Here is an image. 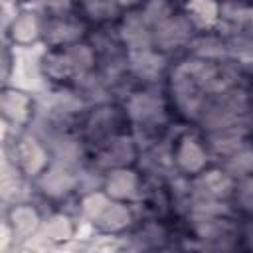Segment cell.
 Returning <instances> with one entry per match:
<instances>
[{
	"label": "cell",
	"mask_w": 253,
	"mask_h": 253,
	"mask_svg": "<svg viewBox=\"0 0 253 253\" xmlns=\"http://www.w3.org/2000/svg\"><path fill=\"white\" fill-rule=\"evenodd\" d=\"M75 186V176L67 172V168H63L61 164L59 166H53L49 168L47 172L42 174L40 178V188L51 196V198H61L65 196L67 192H71Z\"/></svg>",
	"instance_id": "cell-1"
},
{
	"label": "cell",
	"mask_w": 253,
	"mask_h": 253,
	"mask_svg": "<svg viewBox=\"0 0 253 253\" xmlns=\"http://www.w3.org/2000/svg\"><path fill=\"white\" fill-rule=\"evenodd\" d=\"M188 36H190V26L184 18H168L156 26L154 42L162 47H174L186 42Z\"/></svg>",
	"instance_id": "cell-2"
},
{
	"label": "cell",
	"mask_w": 253,
	"mask_h": 253,
	"mask_svg": "<svg viewBox=\"0 0 253 253\" xmlns=\"http://www.w3.org/2000/svg\"><path fill=\"white\" fill-rule=\"evenodd\" d=\"M196 190H198L200 198L219 200L231 192V178L223 172H206L198 178Z\"/></svg>",
	"instance_id": "cell-3"
},
{
	"label": "cell",
	"mask_w": 253,
	"mask_h": 253,
	"mask_svg": "<svg viewBox=\"0 0 253 253\" xmlns=\"http://www.w3.org/2000/svg\"><path fill=\"white\" fill-rule=\"evenodd\" d=\"M146 20L142 14H132L123 24V38L125 42L134 49H148L150 45V32L146 30Z\"/></svg>",
	"instance_id": "cell-4"
},
{
	"label": "cell",
	"mask_w": 253,
	"mask_h": 253,
	"mask_svg": "<svg viewBox=\"0 0 253 253\" xmlns=\"http://www.w3.org/2000/svg\"><path fill=\"white\" fill-rule=\"evenodd\" d=\"M136 176L130 172V170H125V168H117L109 174L107 182H105V188H107V194L115 200H125V198H130L136 194Z\"/></svg>",
	"instance_id": "cell-5"
},
{
	"label": "cell",
	"mask_w": 253,
	"mask_h": 253,
	"mask_svg": "<svg viewBox=\"0 0 253 253\" xmlns=\"http://www.w3.org/2000/svg\"><path fill=\"white\" fill-rule=\"evenodd\" d=\"M130 63H132L134 73L138 77H142V79H148V81L156 79L162 73V67H164V59L158 53L150 51V49L134 51L132 57H130Z\"/></svg>",
	"instance_id": "cell-6"
},
{
	"label": "cell",
	"mask_w": 253,
	"mask_h": 253,
	"mask_svg": "<svg viewBox=\"0 0 253 253\" xmlns=\"http://www.w3.org/2000/svg\"><path fill=\"white\" fill-rule=\"evenodd\" d=\"M128 115L138 121V123H146L158 117V113H162V105L156 97L148 95V93H138L128 101Z\"/></svg>",
	"instance_id": "cell-7"
},
{
	"label": "cell",
	"mask_w": 253,
	"mask_h": 253,
	"mask_svg": "<svg viewBox=\"0 0 253 253\" xmlns=\"http://www.w3.org/2000/svg\"><path fill=\"white\" fill-rule=\"evenodd\" d=\"M176 158H178V164H180L186 172H198V170H202L204 164H206V152H204V148L200 146V142L194 140V138L182 140V144L178 146Z\"/></svg>",
	"instance_id": "cell-8"
},
{
	"label": "cell",
	"mask_w": 253,
	"mask_h": 253,
	"mask_svg": "<svg viewBox=\"0 0 253 253\" xmlns=\"http://www.w3.org/2000/svg\"><path fill=\"white\" fill-rule=\"evenodd\" d=\"M10 221H12L14 235H18V237H30L36 231L40 217H38L36 210L30 208V206H16L10 211Z\"/></svg>",
	"instance_id": "cell-9"
},
{
	"label": "cell",
	"mask_w": 253,
	"mask_h": 253,
	"mask_svg": "<svg viewBox=\"0 0 253 253\" xmlns=\"http://www.w3.org/2000/svg\"><path fill=\"white\" fill-rule=\"evenodd\" d=\"M18 160L28 172H40L45 166V150L36 140H22L18 144Z\"/></svg>",
	"instance_id": "cell-10"
},
{
	"label": "cell",
	"mask_w": 253,
	"mask_h": 253,
	"mask_svg": "<svg viewBox=\"0 0 253 253\" xmlns=\"http://www.w3.org/2000/svg\"><path fill=\"white\" fill-rule=\"evenodd\" d=\"M128 221H130V211L123 204H109L97 219V223L105 231H119V229L126 227Z\"/></svg>",
	"instance_id": "cell-11"
},
{
	"label": "cell",
	"mask_w": 253,
	"mask_h": 253,
	"mask_svg": "<svg viewBox=\"0 0 253 253\" xmlns=\"http://www.w3.org/2000/svg\"><path fill=\"white\" fill-rule=\"evenodd\" d=\"M2 109H4V115L14 121V123H22L26 117H28V109H30V101L24 93L20 91H6L4 97H2Z\"/></svg>",
	"instance_id": "cell-12"
},
{
	"label": "cell",
	"mask_w": 253,
	"mask_h": 253,
	"mask_svg": "<svg viewBox=\"0 0 253 253\" xmlns=\"http://www.w3.org/2000/svg\"><path fill=\"white\" fill-rule=\"evenodd\" d=\"M40 28H38V20L34 14L26 12V14H20L18 18H14L12 22V36L18 43H30L32 40H36Z\"/></svg>",
	"instance_id": "cell-13"
},
{
	"label": "cell",
	"mask_w": 253,
	"mask_h": 253,
	"mask_svg": "<svg viewBox=\"0 0 253 253\" xmlns=\"http://www.w3.org/2000/svg\"><path fill=\"white\" fill-rule=\"evenodd\" d=\"M134 156V148H132V142L125 136L121 138H115L107 150V158L111 160L113 166H123L126 162H130Z\"/></svg>",
	"instance_id": "cell-14"
},
{
	"label": "cell",
	"mask_w": 253,
	"mask_h": 253,
	"mask_svg": "<svg viewBox=\"0 0 253 253\" xmlns=\"http://www.w3.org/2000/svg\"><path fill=\"white\" fill-rule=\"evenodd\" d=\"M188 10L192 12V18L202 24H213L217 20V4L213 0H192Z\"/></svg>",
	"instance_id": "cell-15"
},
{
	"label": "cell",
	"mask_w": 253,
	"mask_h": 253,
	"mask_svg": "<svg viewBox=\"0 0 253 253\" xmlns=\"http://www.w3.org/2000/svg\"><path fill=\"white\" fill-rule=\"evenodd\" d=\"M43 233H45L51 241H63V239H69V237H71L73 227H71V223H69L67 217H63V215H53V217H49V221L45 223Z\"/></svg>",
	"instance_id": "cell-16"
},
{
	"label": "cell",
	"mask_w": 253,
	"mask_h": 253,
	"mask_svg": "<svg viewBox=\"0 0 253 253\" xmlns=\"http://www.w3.org/2000/svg\"><path fill=\"white\" fill-rule=\"evenodd\" d=\"M67 59H69L73 71L83 73L93 65V51L87 45H73L67 51Z\"/></svg>",
	"instance_id": "cell-17"
},
{
	"label": "cell",
	"mask_w": 253,
	"mask_h": 253,
	"mask_svg": "<svg viewBox=\"0 0 253 253\" xmlns=\"http://www.w3.org/2000/svg\"><path fill=\"white\" fill-rule=\"evenodd\" d=\"M51 107H53V111L59 113V115H71V113L79 111L81 101H79L77 95H73V93H69V91H59V93L53 95Z\"/></svg>",
	"instance_id": "cell-18"
},
{
	"label": "cell",
	"mask_w": 253,
	"mask_h": 253,
	"mask_svg": "<svg viewBox=\"0 0 253 253\" xmlns=\"http://www.w3.org/2000/svg\"><path fill=\"white\" fill-rule=\"evenodd\" d=\"M194 51H196V55H200L202 59L210 61V59L221 57L225 49H223V45H221L217 40H213V38H202V40L194 42Z\"/></svg>",
	"instance_id": "cell-19"
},
{
	"label": "cell",
	"mask_w": 253,
	"mask_h": 253,
	"mask_svg": "<svg viewBox=\"0 0 253 253\" xmlns=\"http://www.w3.org/2000/svg\"><path fill=\"white\" fill-rule=\"evenodd\" d=\"M227 168H229L231 174H237V176L251 174V172H253V150L235 152V154L229 158Z\"/></svg>",
	"instance_id": "cell-20"
},
{
	"label": "cell",
	"mask_w": 253,
	"mask_h": 253,
	"mask_svg": "<svg viewBox=\"0 0 253 253\" xmlns=\"http://www.w3.org/2000/svg\"><path fill=\"white\" fill-rule=\"evenodd\" d=\"M142 16H144V20H146L148 24L158 26V24H162L164 20L170 18V8H168V4H166L164 0H152V2L146 4Z\"/></svg>",
	"instance_id": "cell-21"
},
{
	"label": "cell",
	"mask_w": 253,
	"mask_h": 253,
	"mask_svg": "<svg viewBox=\"0 0 253 253\" xmlns=\"http://www.w3.org/2000/svg\"><path fill=\"white\" fill-rule=\"evenodd\" d=\"M227 51L235 59H239L243 63H251L253 61V38H235L229 43Z\"/></svg>",
	"instance_id": "cell-22"
},
{
	"label": "cell",
	"mask_w": 253,
	"mask_h": 253,
	"mask_svg": "<svg viewBox=\"0 0 253 253\" xmlns=\"http://www.w3.org/2000/svg\"><path fill=\"white\" fill-rule=\"evenodd\" d=\"M109 206V200L103 196V194H89L85 200H83V213L89 217V219H99V215L105 211V208Z\"/></svg>",
	"instance_id": "cell-23"
},
{
	"label": "cell",
	"mask_w": 253,
	"mask_h": 253,
	"mask_svg": "<svg viewBox=\"0 0 253 253\" xmlns=\"http://www.w3.org/2000/svg\"><path fill=\"white\" fill-rule=\"evenodd\" d=\"M79 28L77 26H71L67 22H55L51 28H49V38L57 43L61 42H73L77 36H79Z\"/></svg>",
	"instance_id": "cell-24"
},
{
	"label": "cell",
	"mask_w": 253,
	"mask_h": 253,
	"mask_svg": "<svg viewBox=\"0 0 253 253\" xmlns=\"http://www.w3.org/2000/svg\"><path fill=\"white\" fill-rule=\"evenodd\" d=\"M45 67H47V73L53 75V77H61L65 73L71 71V63L67 59V53H55V55H49V59L45 61Z\"/></svg>",
	"instance_id": "cell-25"
},
{
	"label": "cell",
	"mask_w": 253,
	"mask_h": 253,
	"mask_svg": "<svg viewBox=\"0 0 253 253\" xmlns=\"http://www.w3.org/2000/svg\"><path fill=\"white\" fill-rule=\"evenodd\" d=\"M85 8L93 18H109L115 12L113 0H85Z\"/></svg>",
	"instance_id": "cell-26"
},
{
	"label": "cell",
	"mask_w": 253,
	"mask_h": 253,
	"mask_svg": "<svg viewBox=\"0 0 253 253\" xmlns=\"http://www.w3.org/2000/svg\"><path fill=\"white\" fill-rule=\"evenodd\" d=\"M239 202L243 204V208L253 211V178L245 180L239 188Z\"/></svg>",
	"instance_id": "cell-27"
},
{
	"label": "cell",
	"mask_w": 253,
	"mask_h": 253,
	"mask_svg": "<svg viewBox=\"0 0 253 253\" xmlns=\"http://www.w3.org/2000/svg\"><path fill=\"white\" fill-rule=\"evenodd\" d=\"M71 4V0H42V6H45V8H51V10H63V8H67Z\"/></svg>",
	"instance_id": "cell-28"
},
{
	"label": "cell",
	"mask_w": 253,
	"mask_h": 253,
	"mask_svg": "<svg viewBox=\"0 0 253 253\" xmlns=\"http://www.w3.org/2000/svg\"><path fill=\"white\" fill-rule=\"evenodd\" d=\"M241 18L245 20V24H247V28L251 30V34H253V10H243V14H241Z\"/></svg>",
	"instance_id": "cell-29"
},
{
	"label": "cell",
	"mask_w": 253,
	"mask_h": 253,
	"mask_svg": "<svg viewBox=\"0 0 253 253\" xmlns=\"http://www.w3.org/2000/svg\"><path fill=\"white\" fill-rule=\"evenodd\" d=\"M119 4H126V6H132V4H136L138 0H117Z\"/></svg>",
	"instance_id": "cell-30"
}]
</instances>
